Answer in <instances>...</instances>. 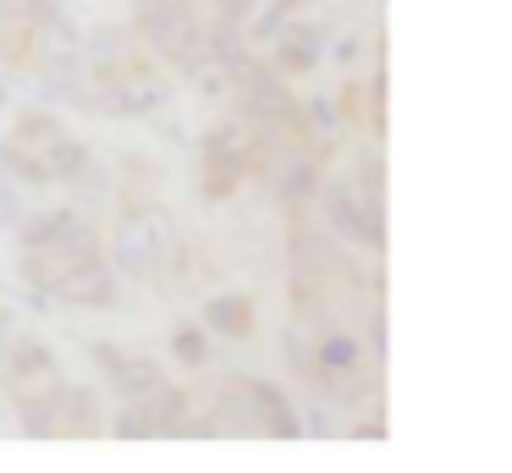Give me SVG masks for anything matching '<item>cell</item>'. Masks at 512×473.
<instances>
[{"instance_id": "1", "label": "cell", "mask_w": 512, "mask_h": 473, "mask_svg": "<svg viewBox=\"0 0 512 473\" xmlns=\"http://www.w3.org/2000/svg\"><path fill=\"white\" fill-rule=\"evenodd\" d=\"M89 83L100 110L122 121H138L166 99V72L160 61L144 50V39L127 28H100L89 39Z\"/></svg>"}, {"instance_id": "2", "label": "cell", "mask_w": 512, "mask_h": 473, "mask_svg": "<svg viewBox=\"0 0 512 473\" xmlns=\"http://www.w3.org/2000/svg\"><path fill=\"white\" fill-rule=\"evenodd\" d=\"M0 171L28 187H56L89 171V143L72 138V127L50 110H23L0 138Z\"/></svg>"}, {"instance_id": "3", "label": "cell", "mask_w": 512, "mask_h": 473, "mask_svg": "<svg viewBox=\"0 0 512 473\" xmlns=\"http://www.w3.org/2000/svg\"><path fill=\"white\" fill-rule=\"evenodd\" d=\"M138 39L177 72H204L232 44V22H210L204 0H138Z\"/></svg>"}, {"instance_id": "4", "label": "cell", "mask_w": 512, "mask_h": 473, "mask_svg": "<svg viewBox=\"0 0 512 473\" xmlns=\"http://www.w3.org/2000/svg\"><path fill=\"white\" fill-rule=\"evenodd\" d=\"M111 259H116L111 270L166 292V286H177L182 270H188V242H182L177 220H171L166 209L133 204V209H122V220H116V231H111Z\"/></svg>"}, {"instance_id": "5", "label": "cell", "mask_w": 512, "mask_h": 473, "mask_svg": "<svg viewBox=\"0 0 512 473\" xmlns=\"http://www.w3.org/2000/svg\"><path fill=\"white\" fill-rule=\"evenodd\" d=\"M94 259H105L100 231H94L89 220L67 215V209L23 226V275L39 286V292L56 297V286L67 281V275H78L83 264H94Z\"/></svg>"}, {"instance_id": "6", "label": "cell", "mask_w": 512, "mask_h": 473, "mask_svg": "<svg viewBox=\"0 0 512 473\" xmlns=\"http://www.w3.org/2000/svg\"><path fill=\"white\" fill-rule=\"evenodd\" d=\"M210 435H270L292 440L298 435V413L281 396V385L259 380V374H226V391L210 407Z\"/></svg>"}, {"instance_id": "7", "label": "cell", "mask_w": 512, "mask_h": 473, "mask_svg": "<svg viewBox=\"0 0 512 473\" xmlns=\"http://www.w3.org/2000/svg\"><path fill=\"white\" fill-rule=\"evenodd\" d=\"M254 171H259V143H254V132H248L237 116L221 121V127L204 138V149H199V193H204V198H232Z\"/></svg>"}, {"instance_id": "8", "label": "cell", "mask_w": 512, "mask_h": 473, "mask_svg": "<svg viewBox=\"0 0 512 473\" xmlns=\"http://www.w3.org/2000/svg\"><path fill=\"white\" fill-rule=\"evenodd\" d=\"M23 429L28 435H45V440H89V435H105V413H100V396L94 385H67L61 380L45 402L23 407Z\"/></svg>"}, {"instance_id": "9", "label": "cell", "mask_w": 512, "mask_h": 473, "mask_svg": "<svg viewBox=\"0 0 512 473\" xmlns=\"http://www.w3.org/2000/svg\"><path fill=\"white\" fill-rule=\"evenodd\" d=\"M61 385V363L45 341L34 336H12V347L0 352V391L17 402V413L34 402H45L50 391Z\"/></svg>"}, {"instance_id": "10", "label": "cell", "mask_w": 512, "mask_h": 473, "mask_svg": "<svg viewBox=\"0 0 512 473\" xmlns=\"http://www.w3.org/2000/svg\"><path fill=\"white\" fill-rule=\"evenodd\" d=\"M50 22H56V0H0V66L34 72Z\"/></svg>"}, {"instance_id": "11", "label": "cell", "mask_w": 512, "mask_h": 473, "mask_svg": "<svg viewBox=\"0 0 512 473\" xmlns=\"http://www.w3.org/2000/svg\"><path fill=\"white\" fill-rule=\"evenodd\" d=\"M188 429V391L171 380L149 385V391L127 396L122 418H116V435L127 440H155V435H182Z\"/></svg>"}, {"instance_id": "12", "label": "cell", "mask_w": 512, "mask_h": 473, "mask_svg": "<svg viewBox=\"0 0 512 473\" xmlns=\"http://www.w3.org/2000/svg\"><path fill=\"white\" fill-rule=\"evenodd\" d=\"M325 220L342 237L364 242V248H386V209L380 193H364L358 182H325Z\"/></svg>"}, {"instance_id": "13", "label": "cell", "mask_w": 512, "mask_h": 473, "mask_svg": "<svg viewBox=\"0 0 512 473\" xmlns=\"http://www.w3.org/2000/svg\"><path fill=\"white\" fill-rule=\"evenodd\" d=\"M259 325V308L248 292H215L210 303H204V330L221 341H248Z\"/></svg>"}, {"instance_id": "14", "label": "cell", "mask_w": 512, "mask_h": 473, "mask_svg": "<svg viewBox=\"0 0 512 473\" xmlns=\"http://www.w3.org/2000/svg\"><path fill=\"white\" fill-rule=\"evenodd\" d=\"M61 303H78V308H116V270L111 259H94L83 264L78 275H67V281L56 286Z\"/></svg>"}, {"instance_id": "15", "label": "cell", "mask_w": 512, "mask_h": 473, "mask_svg": "<svg viewBox=\"0 0 512 473\" xmlns=\"http://www.w3.org/2000/svg\"><path fill=\"white\" fill-rule=\"evenodd\" d=\"M100 363H105V374H111V391L122 396V402L166 380V374H160V363H149V358H122V352H111V347H100Z\"/></svg>"}, {"instance_id": "16", "label": "cell", "mask_w": 512, "mask_h": 473, "mask_svg": "<svg viewBox=\"0 0 512 473\" xmlns=\"http://www.w3.org/2000/svg\"><path fill=\"white\" fill-rule=\"evenodd\" d=\"M314 61H320V28L298 22V28H287V33L276 39V72H281V77L314 72Z\"/></svg>"}, {"instance_id": "17", "label": "cell", "mask_w": 512, "mask_h": 473, "mask_svg": "<svg viewBox=\"0 0 512 473\" xmlns=\"http://www.w3.org/2000/svg\"><path fill=\"white\" fill-rule=\"evenodd\" d=\"M171 347H177V358L188 363V369H204V358H210V347H204V325H182Z\"/></svg>"}, {"instance_id": "18", "label": "cell", "mask_w": 512, "mask_h": 473, "mask_svg": "<svg viewBox=\"0 0 512 473\" xmlns=\"http://www.w3.org/2000/svg\"><path fill=\"white\" fill-rule=\"evenodd\" d=\"M17 215H23V204H17V187H12V176L0 171V231L17 226Z\"/></svg>"}, {"instance_id": "19", "label": "cell", "mask_w": 512, "mask_h": 473, "mask_svg": "<svg viewBox=\"0 0 512 473\" xmlns=\"http://www.w3.org/2000/svg\"><path fill=\"white\" fill-rule=\"evenodd\" d=\"M215 6H221V22H232V28H237V22L248 17V6H254V0H215Z\"/></svg>"}, {"instance_id": "20", "label": "cell", "mask_w": 512, "mask_h": 473, "mask_svg": "<svg viewBox=\"0 0 512 473\" xmlns=\"http://www.w3.org/2000/svg\"><path fill=\"white\" fill-rule=\"evenodd\" d=\"M12 336H23V330H17V314L12 308H0V352L12 347Z\"/></svg>"}, {"instance_id": "21", "label": "cell", "mask_w": 512, "mask_h": 473, "mask_svg": "<svg viewBox=\"0 0 512 473\" xmlns=\"http://www.w3.org/2000/svg\"><path fill=\"white\" fill-rule=\"evenodd\" d=\"M0 110H6V83H0Z\"/></svg>"}]
</instances>
